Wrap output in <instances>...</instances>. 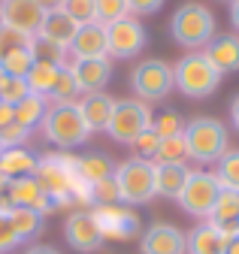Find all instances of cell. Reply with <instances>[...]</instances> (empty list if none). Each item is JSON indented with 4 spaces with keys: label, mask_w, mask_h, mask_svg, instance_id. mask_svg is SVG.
<instances>
[{
    "label": "cell",
    "mask_w": 239,
    "mask_h": 254,
    "mask_svg": "<svg viewBox=\"0 0 239 254\" xmlns=\"http://www.w3.org/2000/svg\"><path fill=\"white\" fill-rule=\"evenodd\" d=\"M37 182L43 185L52 206L70 203V194H79L82 200H88V185L76 176V157H67V154L43 157L37 167Z\"/></svg>",
    "instance_id": "obj_1"
},
{
    "label": "cell",
    "mask_w": 239,
    "mask_h": 254,
    "mask_svg": "<svg viewBox=\"0 0 239 254\" xmlns=\"http://www.w3.org/2000/svg\"><path fill=\"white\" fill-rule=\"evenodd\" d=\"M43 133L52 145L64 148V151H70L76 145H85L88 136H91V130H88V124L79 112V103H73V100L49 106V112L43 118Z\"/></svg>",
    "instance_id": "obj_2"
},
{
    "label": "cell",
    "mask_w": 239,
    "mask_h": 254,
    "mask_svg": "<svg viewBox=\"0 0 239 254\" xmlns=\"http://www.w3.org/2000/svg\"><path fill=\"white\" fill-rule=\"evenodd\" d=\"M173 85L182 91L185 97L203 100L221 85V73L212 67V61H209L203 52H191L173 67Z\"/></svg>",
    "instance_id": "obj_3"
},
{
    "label": "cell",
    "mask_w": 239,
    "mask_h": 254,
    "mask_svg": "<svg viewBox=\"0 0 239 254\" xmlns=\"http://www.w3.org/2000/svg\"><path fill=\"white\" fill-rule=\"evenodd\" d=\"M170 34L185 49H203L215 37V15L203 3H185L170 18Z\"/></svg>",
    "instance_id": "obj_4"
},
{
    "label": "cell",
    "mask_w": 239,
    "mask_h": 254,
    "mask_svg": "<svg viewBox=\"0 0 239 254\" xmlns=\"http://www.w3.org/2000/svg\"><path fill=\"white\" fill-rule=\"evenodd\" d=\"M188 157L197 164H218L227 151V127L218 118H194L185 127Z\"/></svg>",
    "instance_id": "obj_5"
},
{
    "label": "cell",
    "mask_w": 239,
    "mask_h": 254,
    "mask_svg": "<svg viewBox=\"0 0 239 254\" xmlns=\"http://www.w3.org/2000/svg\"><path fill=\"white\" fill-rule=\"evenodd\" d=\"M115 182H118V200L136 206L148 203L155 197V164L142 161V157H130L121 167H115Z\"/></svg>",
    "instance_id": "obj_6"
},
{
    "label": "cell",
    "mask_w": 239,
    "mask_h": 254,
    "mask_svg": "<svg viewBox=\"0 0 239 254\" xmlns=\"http://www.w3.org/2000/svg\"><path fill=\"white\" fill-rule=\"evenodd\" d=\"M152 109H148L145 100H115V109H112V118L106 124V133L115 139V142H124V145H133V139L152 127Z\"/></svg>",
    "instance_id": "obj_7"
},
{
    "label": "cell",
    "mask_w": 239,
    "mask_h": 254,
    "mask_svg": "<svg viewBox=\"0 0 239 254\" xmlns=\"http://www.w3.org/2000/svg\"><path fill=\"white\" fill-rule=\"evenodd\" d=\"M130 88L142 100H164L176 88L173 85V67L161 58H148L130 73Z\"/></svg>",
    "instance_id": "obj_8"
},
{
    "label": "cell",
    "mask_w": 239,
    "mask_h": 254,
    "mask_svg": "<svg viewBox=\"0 0 239 254\" xmlns=\"http://www.w3.org/2000/svg\"><path fill=\"white\" fill-rule=\"evenodd\" d=\"M221 194V182L215 179V173H191L182 194H179L176 200L182 203V209L194 218H209V212H212L215 200Z\"/></svg>",
    "instance_id": "obj_9"
},
{
    "label": "cell",
    "mask_w": 239,
    "mask_h": 254,
    "mask_svg": "<svg viewBox=\"0 0 239 254\" xmlns=\"http://www.w3.org/2000/svg\"><path fill=\"white\" fill-rule=\"evenodd\" d=\"M145 46V30L136 18H118L112 24H106V58H133L139 55Z\"/></svg>",
    "instance_id": "obj_10"
},
{
    "label": "cell",
    "mask_w": 239,
    "mask_h": 254,
    "mask_svg": "<svg viewBox=\"0 0 239 254\" xmlns=\"http://www.w3.org/2000/svg\"><path fill=\"white\" fill-rule=\"evenodd\" d=\"M43 9L34 3V0H3L0 3V24L3 27H12L24 37H37V30L43 24Z\"/></svg>",
    "instance_id": "obj_11"
},
{
    "label": "cell",
    "mask_w": 239,
    "mask_h": 254,
    "mask_svg": "<svg viewBox=\"0 0 239 254\" xmlns=\"http://www.w3.org/2000/svg\"><path fill=\"white\" fill-rule=\"evenodd\" d=\"M70 73H73L79 91L100 94L112 79V64H109V58H76L70 64Z\"/></svg>",
    "instance_id": "obj_12"
},
{
    "label": "cell",
    "mask_w": 239,
    "mask_h": 254,
    "mask_svg": "<svg viewBox=\"0 0 239 254\" xmlns=\"http://www.w3.org/2000/svg\"><path fill=\"white\" fill-rule=\"evenodd\" d=\"M91 215L97 221L103 239H130L139 230L136 215L130 209H121V206H97Z\"/></svg>",
    "instance_id": "obj_13"
},
{
    "label": "cell",
    "mask_w": 239,
    "mask_h": 254,
    "mask_svg": "<svg viewBox=\"0 0 239 254\" xmlns=\"http://www.w3.org/2000/svg\"><path fill=\"white\" fill-rule=\"evenodd\" d=\"M64 233H67V242L82 254H91L103 245V233L91 212H73L64 224Z\"/></svg>",
    "instance_id": "obj_14"
},
{
    "label": "cell",
    "mask_w": 239,
    "mask_h": 254,
    "mask_svg": "<svg viewBox=\"0 0 239 254\" xmlns=\"http://www.w3.org/2000/svg\"><path fill=\"white\" fill-rule=\"evenodd\" d=\"M142 254H185L188 236L173 224H152L139 239Z\"/></svg>",
    "instance_id": "obj_15"
},
{
    "label": "cell",
    "mask_w": 239,
    "mask_h": 254,
    "mask_svg": "<svg viewBox=\"0 0 239 254\" xmlns=\"http://www.w3.org/2000/svg\"><path fill=\"white\" fill-rule=\"evenodd\" d=\"M6 200L12 203V206H24V209H37V212H49V209H55L52 206V200L46 197V190H43V185L37 182V176H21V179H9V185H6Z\"/></svg>",
    "instance_id": "obj_16"
},
{
    "label": "cell",
    "mask_w": 239,
    "mask_h": 254,
    "mask_svg": "<svg viewBox=\"0 0 239 254\" xmlns=\"http://www.w3.org/2000/svg\"><path fill=\"white\" fill-rule=\"evenodd\" d=\"M209 224L218 227V233L230 242L236 239L239 233V190H230V188H221V194L209 212Z\"/></svg>",
    "instance_id": "obj_17"
},
{
    "label": "cell",
    "mask_w": 239,
    "mask_h": 254,
    "mask_svg": "<svg viewBox=\"0 0 239 254\" xmlns=\"http://www.w3.org/2000/svg\"><path fill=\"white\" fill-rule=\"evenodd\" d=\"M76 30H79V24L64 9H52V12L43 15V24L37 30V37L40 40H49L55 46H61V49H67L73 43V37H76Z\"/></svg>",
    "instance_id": "obj_18"
},
{
    "label": "cell",
    "mask_w": 239,
    "mask_h": 254,
    "mask_svg": "<svg viewBox=\"0 0 239 254\" xmlns=\"http://www.w3.org/2000/svg\"><path fill=\"white\" fill-rule=\"evenodd\" d=\"M212 67L224 76V73H236L239 70V37L236 34H224V37H212V43L203 52Z\"/></svg>",
    "instance_id": "obj_19"
},
{
    "label": "cell",
    "mask_w": 239,
    "mask_h": 254,
    "mask_svg": "<svg viewBox=\"0 0 239 254\" xmlns=\"http://www.w3.org/2000/svg\"><path fill=\"white\" fill-rule=\"evenodd\" d=\"M70 52L76 58H106V27L97 21L82 24L70 43Z\"/></svg>",
    "instance_id": "obj_20"
},
{
    "label": "cell",
    "mask_w": 239,
    "mask_h": 254,
    "mask_svg": "<svg viewBox=\"0 0 239 254\" xmlns=\"http://www.w3.org/2000/svg\"><path fill=\"white\" fill-rule=\"evenodd\" d=\"M112 109H115V100L109 97V94H88V97L79 100V112L88 124V130L97 133V130H106V124L112 118Z\"/></svg>",
    "instance_id": "obj_21"
},
{
    "label": "cell",
    "mask_w": 239,
    "mask_h": 254,
    "mask_svg": "<svg viewBox=\"0 0 239 254\" xmlns=\"http://www.w3.org/2000/svg\"><path fill=\"white\" fill-rule=\"evenodd\" d=\"M191 170L185 164H155V194H164V197H179L182 188L188 182Z\"/></svg>",
    "instance_id": "obj_22"
},
{
    "label": "cell",
    "mask_w": 239,
    "mask_h": 254,
    "mask_svg": "<svg viewBox=\"0 0 239 254\" xmlns=\"http://www.w3.org/2000/svg\"><path fill=\"white\" fill-rule=\"evenodd\" d=\"M40 157L31 154L27 148H3L0 151V170L6 173V179H21V176H37Z\"/></svg>",
    "instance_id": "obj_23"
},
{
    "label": "cell",
    "mask_w": 239,
    "mask_h": 254,
    "mask_svg": "<svg viewBox=\"0 0 239 254\" xmlns=\"http://www.w3.org/2000/svg\"><path fill=\"white\" fill-rule=\"evenodd\" d=\"M224 248H227V239L212 224H200L188 236V254H224Z\"/></svg>",
    "instance_id": "obj_24"
},
{
    "label": "cell",
    "mask_w": 239,
    "mask_h": 254,
    "mask_svg": "<svg viewBox=\"0 0 239 254\" xmlns=\"http://www.w3.org/2000/svg\"><path fill=\"white\" fill-rule=\"evenodd\" d=\"M76 176H79L85 185H94V182H100V179H106V176H115V164L109 161L106 154L91 151V154L76 157Z\"/></svg>",
    "instance_id": "obj_25"
},
{
    "label": "cell",
    "mask_w": 239,
    "mask_h": 254,
    "mask_svg": "<svg viewBox=\"0 0 239 254\" xmlns=\"http://www.w3.org/2000/svg\"><path fill=\"white\" fill-rule=\"evenodd\" d=\"M6 218H9V224H12V230L18 233V239H21V242L37 239V236H40V230H43V212H37V209L12 206Z\"/></svg>",
    "instance_id": "obj_26"
},
{
    "label": "cell",
    "mask_w": 239,
    "mask_h": 254,
    "mask_svg": "<svg viewBox=\"0 0 239 254\" xmlns=\"http://www.w3.org/2000/svg\"><path fill=\"white\" fill-rule=\"evenodd\" d=\"M49 112V97H40V94H27L21 103H15V124L24 127V130H34L37 124H43Z\"/></svg>",
    "instance_id": "obj_27"
},
{
    "label": "cell",
    "mask_w": 239,
    "mask_h": 254,
    "mask_svg": "<svg viewBox=\"0 0 239 254\" xmlns=\"http://www.w3.org/2000/svg\"><path fill=\"white\" fill-rule=\"evenodd\" d=\"M61 73V67H55V64H46V61H34L31 73L24 76L27 82V91L31 94H40V97H49L52 88H55V79Z\"/></svg>",
    "instance_id": "obj_28"
},
{
    "label": "cell",
    "mask_w": 239,
    "mask_h": 254,
    "mask_svg": "<svg viewBox=\"0 0 239 254\" xmlns=\"http://www.w3.org/2000/svg\"><path fill=\"white\" fill-rule=\"evenodd\" d=\"M215 179L221 182V188L239 190V148H227L221 154L218 170H215Z\"/></svg>",
    "instance_id": "obj_29"
},
{
    "label": "cell",
    "mask_w": 239,
    "mask_h": 254,
    "mask_svg": "<svg viewBox=\"0 0 239 254\" xmlns=\"http://www.w3.org/2000/svg\"><path fill=\"white\" fill-rule=\"evenodd\" d=\"M185 161H188L185 133H182V136L161 139V148H158V154H155V164H185Z\"/></svg>",
    "instance_id": "obj_30"
},
{
    "label": "cell",
    "mask_w": 239,
    "mask_h": 254,
    "mask_svg": "<svg viewBox=\"0 0 239 254\" xmlns=\"http://www.w3.org/2000/svg\"><path fill=\"white\" fill-rule=\"evenodd\" d=\"M88 200L97 203V206H115L118 203V182L115 176H106L94 185H88Z\"/></svg>",
    "instance_id": "obj_31"
},
{
    "label": "cell",
    "mask_w": 239,
    "mask_h": 254,
    "mask_svg": "<svg viewBox=\"0 0 239 254\" xmlns=\"http://www.w3.org/2000/svg\"><path fill=\"white\" fill-rule=\"evenodd\" d=\"M185 118L179 115V112H164V115H158V118H152V130L161 136V139H170V136H182L185 133Z\"/></svg>",
    "instance_id": "obj_32"
},
{
    "label": "cell",
    "mask_w": 239,
    "mask_h": 254,
    "mask_svg": "<svg viewBox=\"0 0 239 254\" xmlns=\"http://www.w3.org/2000/svg\"><path fill=\"white\" fill-rule=\"evenodd\" d=\"M31 52H34V61H46V64H55V67H64V61H67V49L55 46L49 40H40V37H34Z\"/></svg>",
    "instance_id": "obj_33"
},
{
    "label": "cell",
    "mask_w": 239,
    "mask_h": 254,
    "mask_svg": "<svg viewBox=\"0 0 239 254\" xmlns=\"http://www.w3.org/2000/svg\"><path fill=\"white\" fill-rule=\"evenodd\" d=\"M3 73L6 76H15V79H24L27 73H31V67H34V52L31 49H18V52H12L3 64Z\"/></svg>",
    "instance_id": "obj_34"
},
{
    "label": "cell",
    "mask_w": 239,
    "mask_h": 254,
    "mask_svg": "<svg viewBox=\"0 0 239 254\" xmlns=\"http://www.w3.org/2000/svg\"><path fill=\"white\" fill-rule=\"evenodd\" d=\"M31 43H34L31 37H24V34H18V30L0 24V64H3L12 52H18V49H31Z\"/></svg>",
    "instance_id": "obj_35"
},
{
    "label": "cell",
    "mask_w": 239,
    "mask_h": 254,
    "mask_svg": "<svg viewBox=\"0 0 239 254\" xmlns=\"http://www.w3.org/2000/svg\"><path fill=\"white\" fill-rule=\"evenodd\" d=\"M94 12H97V24H112L118 18H127V3L124 0H94Z\"/></svg>",
    "instance_id": "obj_36"
},
{
    "label": "cell",
    "mask_w": 239,
    "mask_h": 254,
    "mask_svg": "<svg viewBox=\"0 0 239 254\" xmlns=\"http://www.w3.org/2000/svg\"><path fill=\"white\" fill-rule=\"evenodd\" d=\"M61 9L82 27V24H91L97 21V12H94V0H64Z\"/></svg>",
    "instance_id": "obj_37"
},
{
    "label": "cell",
    "mask_w": 239,
    "mask_h": 254,
    "mask_svg": "<svg viewBox=\"0 0 239 254\" xmlns=\"http://www.w3.org/2000/svg\"><path fill=\"white\" fill-rule=\"evenodd\" d=\"M76 79H73V73H70V67L64 64L61 67V73H58V79H55V88H52V94L49 97H55V103H67L70 97H76Z\"/></svg>",
    "instance_id": "obj_38"
},
{
    "label": "cell",
    "mask_w": 239,
    "mask_h": 254,
    "mask_svg": "<svg viewBox=\"0 0 239 254\" xmlns=\"http://www.w3.org/2000/svg\"><path fill=\"white\" fill-rule=\"evenodd\" d=\"M27 82L24 79H15V76H6L3 79V85H0V103H9V106H15V103H21L24 97H27Z\"/></svg>",
    "instance_id": "obj_39"
},
{
    "label": "cell",
    "mask_w": 239,
    "mask_h": 254,
    "mask_svg": "<svg viewBox=\"0 0 239 254\" xmlns=\"http://www.w3.org/2000/svg\"><path fill=\"white\" fill-rule=\"evenodd\" d=\"M133 148H136V157H142V161H155V154L161 148V136L148 127V130H142L136 139H133Z\"/></svg>",
    "instance_id": "obj_40"
},
{
    "label": "cell",
    "mask_w": 239,
    "mask_h": 254,
    "mask_svg": "<svg viewBox=\"0 0 239 254\" xmlns=\"http://www.w3.org/2000/svg\"><path fill=\"white\" fill-rule=\"evenodd\" d=\"M27 133H31V130H24V127H18V124L12 121L9 127H3V130H0V139H3V148H18V145H24Z\"/></svg>",
    "instance_id": "obj_41"
},
{
    "label": "cell",
    "mask_w": 239,
    "mask_h": 254,
    "mask_svg": "<svg viewBox=\"0 0 239 254\" xmlns=\"http://www.w3.org/2000/svg\"><path fill=\"white\" fill-rule=\"evenodd\" d=\"M21 239H18V233L12 230V224H9V218L6 215H0V254H6V251H12L15 245H18Z\"/></svg>",
    "instance_id": "obj_42"
},
{
    "label": "cell",
    "mask_w": 239,
    "mask_h": 254,
    "mask_svg": "<svg viewBox=\"0 0 239 254\" xmlns=\"http://www.w3.org/2000/svg\"><path fill=\"white\" fill-rule=\"evenodd\" d=\"M124 3H127V12L133 15H152L164 6V0H124Z\"/></svg>",
    "instance_id": "obj_43"
},
{
    "label": "cell",
    "mask_w": 239,
    "mask_h": 254,
    "mask_svg": "<svg viewBox=\"0 0 239 254\" xmlns=\"http://www.w3.org/2000/svg\"><path fill=\"white\" fill-rule=\"evenodd\" d=\"M12 121H15V106L0 103V130H3V127H9Z\"/></svg>",
    "instance_id": "obj_44"
},
{
    "label": "cell",
    "mask_w": 239,
    "mask_h": 254,
    "mask_svg": "<svg viewBox=\"0 0 239 254\" xmlns=\"http://www.w3.org/2000/svg\"><path fill=\"white\" fill-rule=\"evenodd\" d=\"M34 3H37L43 12H52V9H61V3H64V0H34Z\"/></svg>",
    "instance_id": "obj_45"
},
{
    "label": "cell",
    "mask_w": 239,
    "mask_h": 254,
    "mask_svg": "<svg viewBox=\"0 0 239 254\" xmlns=\"http://www.w3.org/2000/svg\"><path fill=\"white\" fill-rule=\"evenodd\" d=\"M24 254H61V251L52 248V245H34V248H27Z\"/></svg>",
    "instance_id": "obj_46"
},
{
    "label": "cell",
    "mask_w": 239,
    "mask_h": 254,
    "mask_svg": "<svg viewBox=\"0 0 239 254\" xmlns=\"http://www.w3.org/2000/svg\"><path fill=\"white\" fill-rule=\"evenodd\" d=\"M230 118H233V127L239 130V94H236L233 103H230Z\"/></svg>",
    "instance_id": "obj_47"
},
{
    "label": "cell",
    "mask_w": 239,
    "mask_h": 254,
    "mask_svg": "<svg viewBox=\"0 0 239 254\" xmlns=\"http://www.w3.org/2000/svg\"><path fill=\"white\" fill-rule=\"evenodd\" d=\"M230 21H233V27L239 30V0H233V6H230Z\"/></svg>",
    "instance_id": "obj_48"
},
{
    "label": "cell",
    "mask_w": 239,
    "mask_h": 254,
    "mask_svg": "<svg viewBox=\"0 0 239 254\" xmlns=\"http://www.w3.org/2000/svg\"><path fill=\"white\" fill-rule=\"evenodd\" d=\"M224 254H239V236L227 242V248H224Z\"/></svg>",
    "instance_id": "obj_49"
},
{
    "label": "cell",
    "mask_w": 239,
    "mask_h": 254,
    "mask_svg": "<svg viewBox=\"0 0 239 254\" xmlns=\"http://www.w3.org/2000/svg\"><path fill=\"white\" fill-rule=\"evenodd\" d=\"M6 185H9V179H6L3 170H0V194H6Z\"/></svg>",
    "instance_id": "obj_50"
},
{
    "label": "cell",
    "mask_w": 239,
    "mask_h": 254,
    "mask_svg": "<svg viewBox=\"0 0 239 254\" xmlns=\"http://www.w3.org/2000/svg\"><path fill=\"white\" fill-rule=\"evenodd\" d=\"M3 79H6V73H3V67H0V85H3Z\"/></svg>",
    "instance_id": "obj_51"
},
{
    "label": "cell",
    "mask_w": 239,
    "mask_h": 254,
    "mask_svg": "<svg viewBox=\"0 0 239 254\" xmlns=\"http://www.w3.org/2000/svg\"><path fill=\"white\" fill-rule=\"evenodd\" d=\"M0 151H3V139H0Z\"/></svg>",
    "instance_id": "obj_52"
},
{
    "label": "cell",
    "mask_w": 239,
    "mask_h": 254,
    "mask_svg": "<svg viewBox=\"0 0 239 254\" xmlns=\"http://www.w3.org/2000/svg\"><path fill=\"white\" fill-rule=\"evenodd\" d=\"M236 236H239V233H236Z\"/></svg>",
    "instance_id": "obj_53"
}]
</instances>
